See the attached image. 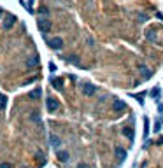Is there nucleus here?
Listing matches in <instances>:
<instances>
[{"label":"nucleus","instance_id":"f257e3e1","mask_svg":"<svg viewBox=\"0 0 163 168\" xmlns=\"http://www.w3.org/2000/svg\"><path fill=\"white\" fill-rule=\"evenodd\" d=\"M37 26H39V30L42 33H48L51 30V21H49V18H39L37 19Z\"/></svg>","mask_w":163,"mask_h":168},{"label":"nucleus","instance_id":"f03ea898","mask_svg":"<svg viewBox=\"0 0 163 168\" xmlns=\"http://www.w3.org/2000/svg\"><path fill=\"white\" fill-rule=\"evenodd\" d=\"M48 44H49V47H51L53 51H58V49L63 47V39H61V37H53V39L48 40Z\"/></svg>","mask_w":163,"mask_h":168},{"label":"nucleus","instance_id":"7ed1b4c3","mask_svg":"<svg viewBox=\"0 0 163 168\" xmlns=\"http://www.w3.org/2000/svg\"><path fill=\"white\" fill-rule=\"evenodd\" d=\"M60 107V102L56 98H48V102H46V109H48V112H56Z\"/></svg>","mask_w":163,"mask_h":168},{"label":"nucleus","instance_id":"20e7f679","mask_svg":"<svg viewBox=\"0 0 163 168\" xmlns=\"http://www.w3.org/2000/svg\"><path fill=\"white\" fill-rule=\"evenodd\" d=\"M95 91H97V88L93 86L91 82H83V93H84L86 96H91V95H95Z\"/></svg>","mask_w":163,"mask_h":168},{"label":"nucleus","instance_id":"39448f33","mask_svg":"<svg viewBox=\"0 0 163 168\" xmlns=\"http://www.w3.org/2000/svg\"><path fill=\"white\" fill-rule=\"evenodd\" d=\"M16 21H18V18L12 16V14H9V16L4 19V28H5V30H11V28L16 25Z\"/></svg>","mask_w":163,"mask_h":168},{"label":"nucleus","instance_id":"423d86ee","mask_svg":"<svg viewBox=\"0 0 163 168\" xmlns=\"http://www.w3.org/2000/svg\"><path fill=\"white\" fill-rule=\"evenodd\" d=\"M49 82H51V86H53L56 91H61V89H63V79H60V77H51Z\"/></svg>","mask_w":163,"mask_h":168},{"label":"nucleus","instance_id":"0eeeda50","mask_svg":"<svg viewBox=\"0 0 163 168\" xmlns=\"http://www.w3.org/2000/svg\"><path fill=\"white\" fill-rule=\"evenodd\" d=\"M138 74L142 75V79H149L153 75V70L149 67H146V65H138Z\"/></svg>","mask_w":163,"mask_h":168},{"label":"nucleus","instance_id":"6e6552de","mask_svg":"<svg viewBox=\"0 0 163 168\" xmlns=\"http://www.w3.org/2000/svg\"><path fill=\"white\" fill-rule=\"evenodd\" d=\"M125 109H126V103H125L123 100H114V103H112V110L121 112V110H125Z\"/></svg>","mask_w":163,"mask_h":168},{"label":"nucleus","instance_id":"1a4fd4ad","mask_svg":"<svg viewBox=\"0 0 163 168\" xmlns=\"http://www.w3.org/2000/svg\"><path fill=\"white\" fill-rule=\"evenodd\" d=\"M146 39L149 40V42H158V33H156V30H153V28H149V30H146Z\"/></svg>","mask_w":163,"mask_h":168},{"label":"nucleus","instance_id":"9d476101","mask_svg":"<svg viewBox=\"0 0 163 168\" xmlns=\"http://www.w3.org/2000/svg\"><path fill=\"white\" fill-rule=\"evenodd\" d=\"M49 144L55 147V149H58L60 144H61V138H60L58 135H55V133H49Z\"/></svg>","mask_w":163,"mask_h":168},{"label":"nucleus","instance_id":"9b49d317","mask_svg":"<svg viewBox=\"0 0 163 168\" xmlns=\"http://www.w3.org/2000/svg\"><path fill=\"white\" fill-rule=\"evenodd\" d=\"M114 152H116V156H118L119 161H125V159H126V151L123 149V147H116Z\"/></svg>","mask_w":163,"mask_h":168},{"label":"nucleus","instance_id":"f8f14e48","mask_svg":"<svg viewBox=\"0 0 163 168\" xmlns=\"http://www.w3.org/2000/svg\"><path fill=\"white\" fill-rule=\"evenodd\" d=\"M123 135H125L126 138H130L132 142H133V138H135V131L130 128V126H125V128H123Z\"/></svg>","mask_w":163,"mask_h":168},{"label":"nucleus","instance_id":"ddd939ff","mask_svg":"<svg viewBox=\"0 0 163 168\" xmlns=\"http://www.w3.org/2000/svg\"><path fill=\"white\" fill-rule=\"evenodd\" d=\"M28 96H30V98H40V96H42V89H40V88L32 89V91L28 93Z\"/></svg>","mask_w":163,"mask_h":168},{"label":"nucleus","instance_id":"4468645a","mask_svg":"<svg viewBox=\"0 0 163 168\" xmlns=\"http://www.w3.org/2000/svg\"><path fill=\"white\" fill-rule=\"evenodd\" d=\"M149 131H151V130H149V119L146 117V119H144V140H147Z\"/></svg>","mask_w":163,"mask_h":168},{"label":"nucleus","instance_id":"2eb2a0df","mask_svg":"<svg viewBox=\"0 0 163 168\" xmlns=\"http://www.w3.org/2000/svg\"><path fill=\"white\" fill-rule=\"evenodd\" d=\"M37 65H39V58H37V56H35V58H30V60L27 61V67H28V68H33V67H37Z\"/></svg>","mask_w":163,"mask_h":168},{"label":"nucleus","instance_id":"dca6fc26","mask_svg":"<svg viewBox=\"0 0 163 168\" xmlns=\"http://www.w3.org/2000/svg\"><path fill=\"white\" fill-rule=\"evenodd\" d=\"M5 107H7V96L0 93V110H4Z\"/></svg>","mask_w":163,"mask_h":168},{"label":"nucleus","instance_id":"f3484780","mask_svg":"<svg viewBox=\"0 0 163 168\" xmlns=\"http://www.w3.org/2000/svg\"><path fill=\"white\" fill-rule=\"evenodd\" d=\"M58 158H60V161L67 163V161H68V152H67V151H63V152H58Z\"/></svg>","mask_w":163,"mask_h":168},{"label":"nucleus","instance_id":"a211bd4d","mask_svg":"<svg viewBox=\"0 0 163 168\" xmlns=\"http://www.w3.org/2000/svg\"><path fill=\"white\" fill-rule=\"evenodd\" d=\"M132 96H135V98L138 100V103L144 105V96H146V93H137V95H132Z\"/></svg>","mask_w":163,"mask_h":168},{"label":"nucleus","instance_id":"6ab92c4d","mask_svg":"<svg viewBox=\"0 0 163 168\" xmlns=\"http://www.w3.org/2000/svg\"><path fill=\"white\" fill-rule=\"evenodd\" d=\"M161 124H163V123H161V119H158V121L154 123V130H153V131H156V133H158V131H161Z\"/></svg>","mask_w":163,"mask_h":168},{"label":"nucleus","instance_id":"aec40b11","mask_svg":"<svg viewBox=\"0 0 163 168\" xmlns=\"http://www.w3.org/2000/svg\"><path fill=\"white\" fill-rule=\"evenodd\" d=\"M151 96H153V98H158V96H160V88H153Z\"/></svg>","mask_w":163,"mask_h":168},{"label":"nucleus","instance_id":"412c9836","mask_svg":"<svg viewBox=\"0 0 163 168\" xmlns=\"http://www.w3.org/2000/svg\"><path fill=\"white\" fill-rule=\"evenodd\" d=\"M146 19H147V16H146V14H142V12L138 14V21H146Z\"/></svg>","mask_w":163,"mask_h":168},{"label":"nucleus","instance_id":"4be33fe9","mask_svg":"<svg viewBox=\"0 0 163 168\" xmlns=\"http://www.w3.org/2000/svg\"><path fill=\"white\" fill-rule=\"evenodd\" d=\"M0 168H12V165L11 163H2V165H0Z\"/></svg>","mask_w":163,"mask_h":168},{"label":"nucleus","instance_id":"5701e85b","mask_svg":"<svg viewBox=\"0 0 163 168\" xmlns=\"http://www.w3.org/2000/svg\"><path fill=\"white\" fill-rule=\"evenodd\" d=\"M39 12H40V14H48L49 11H48V9H46V7H40V9H39Z\"/></svg>","mask_w":163,"mask_h":168},{"label":"nucleus","instance_id":"b1692460","mask_svg":"<svg viewBox=\"0 0 163 168\" xmlns=\"http://www.w3.org/2000/svg\"><path fill=\"white\" fill-rule=\"evenodd\" d=\"M76 168H89V165H86V163H81V165H77Z\"/></svg>","mask_w":163,"mask_h":168},{"label":"nucleus","instance_id":"393cba45","mask_svg":"<svg viewBox=\"0 0 163 168\" xmlns=\"http://www.w3.org/2000/svg\"><path fill=\"white\" fill-rule=\"evenodd\" d=\"M49 70H51V72L56 70V65H55V63H49Z\"/></svg>","mask_w":163,"mask_h":168},{"label":"nucleus","instance_id":"a878e982","mask_svg":"<svg viewBox=\"0 0 163 168\" xmlns=\"http://www.w3.org/2000/svg\"><path fill=\"white\" fill-rule=\"evenodd\" d=\"M32 121H37V123H39V121H40V119H39V114H33V116H32Z\"/></svg>","mask_w":163,"mask_h":168},{"label":"nucleus","instance_id":"bb28decb","mask_svg":"<svg viewBox=\"0 0 163 168\" xmlns=\"http://www.w3.org/2000/svg\"><path fill=\"white\" fill-rule=\"evenodd\" d=\"M158 110H160V112H163V105H161V103L158 105Z\"/></svg>","mask_w":163,"mask_h":168},{"label":"nucleus","instance_id":"cd10ccee","mask_svg":"<svg viewBox=\"0 0 163 168\" xmlns=\"http://www.w3.org/2000/svg\"><path fill=\"white\" fill-rule=\"evenodd\" d=\"M158 144H163V137H161V138H160V140H158Z\"/></svg>","mask_w":163,"mask_h":168},{"label":"nucleus","instance_id":"c85d7f7f","mask_svg":"<svg viewBox=\"0 0 163 168\" xmlns=\"http://www.w3.org/2000/svg\"><path fill=\"white\" fill-rule=\"evenodd\" d=\"M2 14H4V11H2V9H0V18H2Z\"/></svg>","mask_w":163,"mask_h":168}]
</instances>
